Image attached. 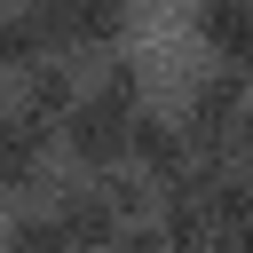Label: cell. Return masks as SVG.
Instances as JSON below:
<instances>
[{
    "label": "cell",
    "instance_id": "6da1fadb",
    "mask_svg": "<svg viewBox=\"0 0 253 253\" xmlns=\"http://www.w3.org/2000/svg\"><path fill=\"white\" fill-rule=\"evenodd\" d=\"M16 8L40 24L47 55H119L134 32V0H16Z\"/></svg>",
    "mask_w": 253,
    "mask_h": 253
},
{
    "label": "cell",
    "instance_id": "7a4b0ae2",
    "mask_svg": "<svg viewBox=\"0 0 253 253\" xmlns=\"http://www.w3.org/2000/svg\"><path fill=\"white\" fill-rule=\"evenodd\" d=\"M182 134L198 158H237L245 150V71L213 63L182 87Z\"/></svg>",
    "mask_w": 253,
    "mask_h": 253
},
{
    "label": "cell",
    "instance_id": "3957f363",
    "mask_svg": "<svg viewBox=\"0 0 253 253\" xmlns=\"http://www.w3.org/2000/svg\"><path fill=\"white\" fill-rule=\"evenodd\" d=\"M134 111H150V103H126V95H111V87H79V103L55 119V134H63V158H79L87 174H111V166H126Z\"/></svg>",
    "mask_w": 253,
    "mask_h": 253
},
{
    "label": "cell",
    "instance_id": "277c9868",
    "mask_svg": "<svg viewBox=\"0 0 253 253\" xmlns=\"http://www.w3.org/2000/svg\"><path fill=\"white\" fill-rule=\"evenodd\" d=\"M47 221L63 229V245H71V253H111V245H119V229H126V213H119V190H111V174L63 182V190L47 198Z\"/></svg>",
    "mask_w": 253,
    "mask_h": 253
},
{
    "label": "cell",
    "instance_id": "5b68a950",
    "mask_svg": "<svg viewBox=\"0 0 253 253\" xmlns=\"http://www.w3.org/2000/svg\"><path fill=\"white\" fill-rule=\"evenodd\" d=\"M47 142H55V134H47L40 119H24L16 103L0 111V198H16V190H32V182L47 174Z\"/></svg>",
    "mask_w": 253,
    "mask_h": 253
},
{
    "label": "cell",
    "instance_id": "8992f818",
    "mask_svg": "<svg viewBox=\"0 0 253 253\" xmlns=\"http://www.w3.org/2000/svg\"><path fill=\"white\" fill-rule=\"evenodd\" d=\"M198 47L213 55V63H229V71H245V55H253V0H198Z\"/></svg>",
    "mask_w": 253,
    "mask_h": 253
},
{
    "label": "cell",
    "instance_id": "52a82bcc",
    "mask_svg": "<svg viewBox=\"0 0 253 253\" xmlns=\"http://www.w3.org/2000/svg\"><path fill=\"white\" fill-rule=\"evenodd\" d=\"M16 79H24L16 111H24V119H40V126L55 134V119H63L71 103H79V79H71V63H63V55H40V63H24Z\"/></svg>",
    "mask_w": 253,
    "mask_h": 253
},
{
    "label": "cell",
    "instance_id": "ba28073f",
    "mask_svg": "<svg viewBox=\"0 0 253 253\" xmlns=\"http://www.w3.org/2000/svg\"><path fill=\"white\" fill-rule=\"evenodd\" d=\"M40 55H47L40 24H32L24 8H0V71H24V63H40Z\"/></svg>",
    "mask_w": 253,
    "mask_h": 253
},
{
    "label": "cell",
    "instance_id": "9c48e42d",
    "mask_svg": "<svg viewBox=\"0 0 253 253\" xmlns=\"http://www.w3.org/2000/svg\"><path fill=\"white\" fill-rule=\"evenodd\" d=\"M0 253H71V245H63V229L47 221V206H32V213H16V221L0 229Z\"/></svg>",
    "mask_w": 253,
    "mask_h": 253
}]
</instances>
